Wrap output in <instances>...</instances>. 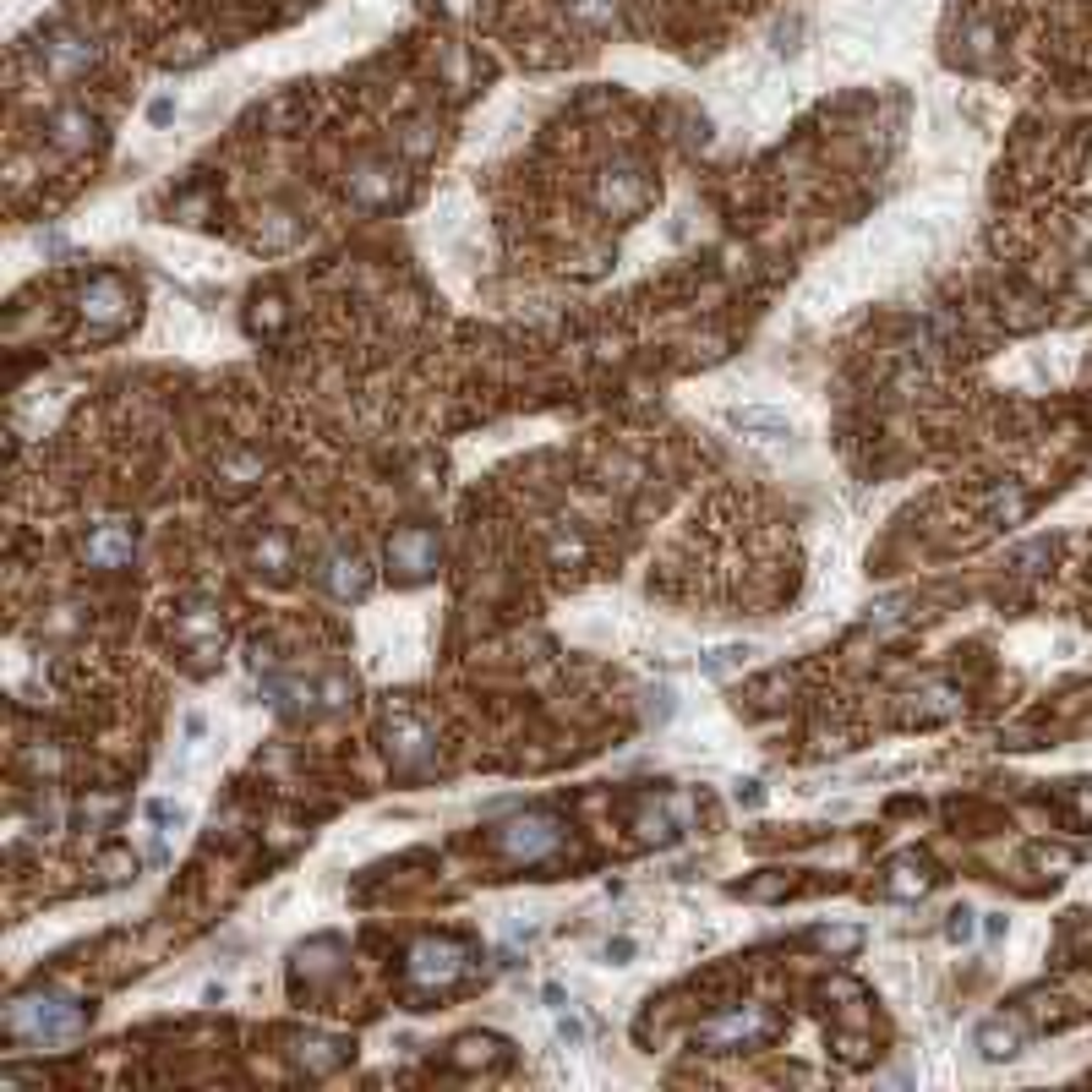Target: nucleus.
<instances>
[{"label":"nucleus","mask_w":1092,"mask_h":1092,"mask_svg":"<svg viewBox=\"0 0 1092 1092\" xmlns=\"http://www.w3.org/2000/svg\"><path fill=\"white\" fill-rule=\"evenodd\" d=\"M388 568H399L405 579L431 574V568H438V530H426V525L399 530L393 541H388Z\"/></svg>","instance_id":"0eeeda50"},{"label":"nucleus","mask_w":1092,"mask_h":1092,"mask_svg":"<svg viewBox=\"0 0 1092 1092\" xmlns=\"http://www.w3.org/2000/svg\"><path fill=\"white\" fill-rule=\"evenodd\" d=\"M176 634H181L197 655H214V650L224 645V617L214 612V606H202V601H197V606H186V612H181Z\"/></svg>","instance_id":"1a4fd4ad"},{"label":"nucleus","mask_w":1092,"mask_h":1092,"mask_svg":"<svg viewBox=\"0 0 1092 1092\" xmlns=\"http://www.w3.org/2000/svg\"><path fill=\"white\" fill-rule=\"evenodd\" d=\"M749 645H721V650H710V655H700V672H710V678H721V672H738L743 662H749Z\"/></svg>","instance_id":"6ab92c4d"},{"label":"nucleus","mask_w":1092,"mask_h":1092,"mask_svg":"<svg viewBox=\"0 0 1092 1092\" xmlns=\"http://www.w3.org/2000/svg\"><path fill=\"white\" fill-rule=\"evenodd\" d=\"M929 886H934V874H929V863L917 858V853H907V858H896V863H891V886H886L891 896L907 901V896H924Z\"/></svg>","instance_id":"ddd939ff"},{"label":"nucleus","mask_w":1092,"mask_h":1092,"mask_svg":"<svg viewBox=\"0 0 1092 1092\" xmlns=\"http://www.w3.org/2000/svg\"><path fill=\"white\" fill-rule=\"evenodd\" d=\"M273 563V574H285V563H290V547H285V535H268V541H257V563Z\"/></svg>","instance_id":"b1692460"},{"label":"nucleus","mask_w":1092,"mask_h":1092,"mask_svg":"<svg viewBox=\"0 0 1092 1092\" xmlns=\"http://www.w3.org/2000/svg\"><path fill=\"white\" fill-rule=\"evenodd\" d=\"M148 820H153V825H164L159 836H181V830H186V808H170V803H148Z\"/></svg>","instance_id":"5701e85b"},{"label":"nucleus","mask_w":1092,"mask_h":1092,"mask_svg":"<svg viewBox=\"0 0 1092 1092\" xmlns=\"http://www.w3.org/2000/svg\"><path fill=\"white\" fill-rule=\"evenodd\" d=\"M683 820H688V803H683V797H667L662 808H645V814H639V836L672 841V836L683 830Z\"/></svg>","instance_id":"f8f14e48"},{"label":"nucleus","mask_w":1092,"mask_h":1092,"mask_svg":"<svg viewBox=\"0 0 1092 1092\" xmlns=\"http://www.w3.org/2000/svg\"><path fill=\"white\" fill-rule=\"evenodd\" d=\"M470 973V945L464 940H415L410 945V962H405V978H410V989H421V994H431V989H454V983Z\"/></svg>","instance_id":"f03ea898"},{"label":"nucleus","mask_w":1092,"mask_h":1092,"mask_svg":"<svg viewBox=\"0 0 1092 1092\" xmlns=\"http://www.w3.org/2000/svg\"><path fill=\"white\" fill-rule=\"evenodd\" d=\"M732 426L738 431H776V438L787 431L782 415H765V410H732Z\"/></svg>","instance_id":"412c9836"},{"label":"nucleus","mask_w":1092,"mask_h":1092,"mask_svg":"<svg viewBox=\"0 0 1092 1092\" xmlns=\"http://www.w3.org/2000/svg\"><path fill=\"white\" fill-rule=\"evenodd\" d=\"M388 759H393V765H405V770L426 765V759H431V732H426L421 721H410V716L388 721Z\"/></svg>","instance_id":"6e6552de"},{"label":"nucleus","mask_w":1092,"mask_h":1092,"mask_svg":"<svg viewBox=\"0 0 1092 1092\" xmlns=\"http://www.w3.org/2000/svg\"><path fill=\"white\" fill-rule=\"evenodd\" d=\"M776 1032V1016L765 1005H738V1011H721L694 1027V1044L700 1049H716V1054H732V1049H749V1044H765Z\"/></svg>","instance_id":"7ed1b4c3"},{"label":"nucleus","mask_w":1092,"mask_h":1092,"mask_svg":"<svg viewBox=\"0 0 1092 1092\" xmlns=\"http://www.w3.org/2000/svg\"><path fill=\"white\" fill-rule=\"evenodd\" d=\"M296 1060L311 1070V1077H323V1070H334V1065L344 1060V1049H339V1044H328V1038H311V1044H301Z\"/></svg>","instance_id":"a211bd4d"},{"label":"nucleus","mask_w":1092,"mask_h":1092,"mask_svg":"<svg viewBox=\"0 0 1092 1092\" xmlns=\"http://www.w3.org/2000/svg\"><path fill=\"white\" fill-rule=\"evenodd\" d=\"M574 11L585 16V23H606V16H612L617 6H612V0H574Z\"/></svg>","instance_id":"a878e982"},{"label":"nucleus","mask_w":1092,"mask_h":1092,"mask_svg":"<svg viewBox=\"0 0 1092 1092\" xmlns=\"http://www.w3.org/2000/svg\"><path fill=\"white\" fill-rule=\"evenodd\" d=\"M1016 1044H1021V1032L1011 1027V1021H989V1027H978L983 1060H1005V1054H1016Z\"/></svg>","instance_id":"f3484780"},{"label":"nucleus","mask_w":1092,"mask_h":1092,"mask_svg":"<svg viewBox=\"0 0 1092 1092\" xmlns=\"http://www.w3.org/2000/svg\"><path fill=\"white\" fill-rule=\"evenodd\" d=\"M945 934H950V940H967V934H973V912L956 907V912H950V924H945Z\"/></svg>","instance_id":"cd10ccee"},{"label":"nucleus","mask_w":1092,"mask_h":1092,"mask_svg":"<svg viewBox=\"0 0 1092 1092\" xmlns=\"http://www.w3.org/2000/svg\"><path fill=\"white\" fill-rule=\"evenodd\" d=\"M759 797H765V792H759V782H743V787H738V803H743V808H759Z\"/></svg>","instance_id":"c756f323"},{"label":"nucleus","mask_w":1092,"mask_h":1092,"mask_svg":"<svg viewBox=\"0 0 1092 1092\" xmlns=\"http://www.w3.org/2000/svg\"><path fill=\"white\" fill-rule=\"evenodd\" d=\"M601 202L612 208V214H634V208L645 202V181H639V170H617V181L601 186Z\"/></svg>","instance_id":"2eb2a0df"},{"label":"nucleus","mask_w":1092,"mask_h":1092,"mask_svg":"<svg viewBox=\"0 0 1092 1092\" xmlns=\"http://www.w3.org/2000/svg\"><path fill=\"white\" fill-rule=\"evenodd\" d=\"M814 940H820L825 950H853L858 945V929H820Z\"/></svg>","instance_id":"393cba45"},{"label":"nucleus","mask_w":1092,"mask_h":1092,"mask_svg":"<svg viewBox=\"0 0 1092 1092\" xmlns=\"http://www.w3.org/2000/svg\"><path fill=\"white\" fill-rule=\"evenodd\" d=\"M44 61H49L55 77H72V72H82V66L93 61V44L77 39V33H55V39L44 44Z\"/></svg>","instance_id":"9b49d317"},{"label":"nucleus","mask_w":1092,"mask_h":1092,"mask_svg":"<svg viewBox=\"0 0 1092 1092\" xmlns=\"http://www.w3.org/2000/svg\"><path fill=\"white\" fill-rule=\"evenodd\" d=\"M137 552V525L131 519H99V525L82 535V563L88 568H126Z\"/></svg>","instance_id":"39448f33"},{"label":"nucleus","mask_w":1092,"mask_h":1092,"mask_svg":"<svg viewBox=\"0 0 1092 1092\" xmlns=\"http://www.w3.org/2000/svg\"><path fill=\"white\" fill-rule=\"evenodd\" d=\"M492 1060H502L497 1038H464L459 1044V1065H492Z\"/></svg>","instance_id":"aec40b11"},{"label":"nucleus","mask_w":1092,"mask_h":1092,"mask_svg":"<svg viewBox=\"0 0 1092 1092\" xmlns=\"http://www.w3.org/2000/svg\"><path fill=\"white\" fill-rule=\"evenodd\" d=\"M170 115H176V99H153V104H148V120H153V126H170Z\"/></svg>","instance_id":"c85d7f7f"},{"label":"nucleus","mask_w":1092,"mask_h":1092,"mask_svg":"<svg viewBox=\"0 0 1092 1092\" xmlns=\"http://www.w3.org/2000/svg\"><path fill=\"white\" fill-rule=\"evenodd\" d=\"M355 197L367 202V208H383V202L399 197V176H393L388 164H367V170L355 176Z\"/></svg>","instance_id":"4468645a"},{"label":"nucleus","mask_w":1092,"mask_h":1092,"mask_svg":"<svg viewBox=\"0 0 1092 1092\" xmlns=\"http://www.w3.org/2000/svg\"><path fill=\"white\" fill-rule=\"evenodd\" d=\"M323 579H328V591H334L339 601L372 591V574H367V563H361L355 552H334V558H328V568H323Z\"/></svg>","instance_id":"9d476101"},{"label":"nucleus","mask_w":1092,"mask_h":1092,"mask_svg":"<svg viewBox=\"0 0 1092 1092\" xmlns=\"http://www.w3.org/2000/svg\"><path fill=\"white\" fill-rule=\"evenodd\" d=\"M49 131H55V143H61L66 153H77V148L93 143V115H88V110H61L55 120H49Z\"/></svg>","instance_id":"dca6fc26"},{"label":"nucleus","mask_w":1092,"mask_h":1092,"mask_svg":"<svg viewBox=\"0 0 1092 1092\" xmlns=\"http://www.w3.org/2000/svg\"><path fill=\"white\" fill-rule=\"evenodd\" d=\"M497 853L509 863H547L563 853V825L552 814H514L509 825H497Z\"/></svg>","instance_id":"20e7f679"},{"label":"nucleus","mask_w":1092,"mask_h":1092,"mask_svg":"<svg viewBox=\"0 0 1092 1092\" xmlns=\"http://www.w3.org/2000/svg\"><path fill=\"white\" fill-rule=\"evenodd\" d=\"M82 317H88L99 334H110V328H120L131 317V290L126 279H115V273H99V279L82 285Z\"/></svg>","instance_id":"423d86ee"},{"label":"nucleus","mask_w":1092,"mask_h":1092,"mask_svg":"<svg viewBox=\"0 0 1092 1092\" xmlns=\"http://www.w3.org/2000/svg\"><path fill=\"white\" fill-rule=\"evenodd\" d=\"M219 476H224V481H235V487H247V481H257V476H263V459H257V454H235V459L224 464Z\"/></svg>","instance_id":"4be33fe9"},{"label":"nucleus","mask_w":1092,"mask_h":1092,"mask_svg":"<svg viewBox=\"0 0 1092 1092\" xmlns=\"http://www.w3.org/2000/svg\"><path fill=\"white\" fill-rule=\"evenodd\" d=\"M558 1038H563L568 1049H579L585 1044V1021L579 1016H558Z\"/></svg>","instance_id":"bb28decb"},{"label":"nucleus","mask_w":1092,"mask_h":1092,"mask_svg":"<svg viewBox=\"0 0 1092 1092\" xmlns=\"http://www.w3.org/2000/svg\"><path fill=\"white\" fill-rule=\"evenodd\" d=\"M6 1032L28 1038V1044H61V1038L82 1032V1005L61 1000V994H28L6 1011Z\"/></svg>","instance_id":"f257e3e1"}]
</instances>
